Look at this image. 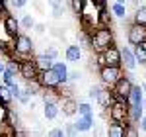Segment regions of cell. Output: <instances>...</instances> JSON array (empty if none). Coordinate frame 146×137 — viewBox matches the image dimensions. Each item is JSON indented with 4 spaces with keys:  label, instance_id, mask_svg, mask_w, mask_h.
<instances>
[{
    "label": "cell",
    "instance_id": "cell-33",
    "mask_svg": "<svg viewBox=\"0 0 146 137\" xmlns=\"http://www.w3.org/2000/svg\"><path fill=\"white\" fill-rule=\"evenodd\" d=\"M78 114H80V116L94 114V112H92V106H90L88 102H78Z\"/></svg>",
    "mask_w": 146,
    "mask_h": 137
},
{
    "label": "cell",
    "instance_id": "cell-25",
    "mask_svg": "<svg viewBox=\"0 0 146 137\" xmlns=\"http://www.w3.org/2000/svg\"><path fill=\"white\" fill-rule=\"evenodd\" d=\"M133 22L146 26V6H142V4H138V6H136L135 14H133Z\"/></svg>",
    "mask_w": 146,
    "mask_h": 137
},
{
    "label": "cell",
    "instance_id": "cell-47",
    "mask_svg": "<svg viewBox=\"0 0 146 137\" xmlns=\"http://www.w3.org/2000/svg\"><path fill=\"white\" fill-rule=\"evenodd\" d=\"M144 106H146V100H144Z\"/></svg>",
    "mask_w": 146,
    "mask_h": 137
},
{
    "label": "cell",
    "instance_id": "cell-4",
    "mask_svg": "<svg viewBox=\"0 0 146 137\" xmlns=\"http://www.w3.org/2000/svg\"><path fill=\"white\" fill-rule=\"evenodd\" d=\"M37 82L41 84L43 90H58L60 86V80H58V75L55 73V68H47V71H39L37 75Z\"/></svg>",
    "mask_w": 146,
    "mask_h": 137
},
{
    "label": "cell",
    "instance_id": "cell-6",
    "mask_svg": "<svg viewBox=\"0 0 146 137\" xmlns=\"http://www.w3.org/2000/svg\"><path fill=\"white\" fill-rule=\"evenodd\" d=\"M121 77V67H111V65H103L100 67V79L103 86H109L111 88L113 84L119 80Z\"/></svg>",
    "mask_w": 146,
    "mask_h": 137
},
{
    "label": "cell",
    "instance_id": "cell-1",
    "mask_svg": "<svg viewBox=\"0 0 146 137\" xmlns=\"http://www.w3.org/2000/svg\"><path fill=\"white\" fill-rule=\"evenodd\" d=\"M115 45V37H113V30L103 24V26H96L94 34L90 35V47L96 51V53H101L105 51L107 47Z\"/></svg>",
    "mask_w": 146,
    "mask_h": 137
},
{
    "label": "cell",
    "instance_id": "cell-23",
    "mask_svg": "<svg viewBox=\"0 0 146 137\" xmlns=\"http://www.w3.org/2000/svg\"><path fill=\"white\" fill-rule=\"evenodd\" d=\"M111 12H113L115 18L123 20V18H127V4H123V2H113L111 4Z\"/></svg>",
    "mask_w": 146,
    "mask_h": 137
},
{
    "label": "cell",
    "instance_id": "cell-39",
    "mask_svg": "<svg viewBox=\"0 0 146 137\" xmlns=\"http://www.w3.org/2000/svg\"><path fill=\"white\" fill-rule=\"evenodd\" d=\"M100 90H101V86H92L90 92H88V96H90L92 100H96V98H98V94H100Z\"/></svg>",
    "mask_w": 146,
    "mask_h": 137
},
{
    "label": "cell",
    "instance_id": "cell-42",
    "mask_svg": "<svg viewBox=\"0 0 146 137\" xmlns=\"http://www.w3.org/2000/svg\"><path fill=\"white\" fill-rule=\"evenodd\" d=\"M33 30L37 32V34H45L47 26H45V24H35V26H33Z\"/></svg>",
    "mask_w": 146,
    "mask_h": 137
},
{
    "label": "cell",
    "instance_id": "cell-21",
    "mask_svg": "<svg viewBox=\"0 0 146 137\" xmlns=\"http://www.w3.org/2000/svg\"><path fill=\"white\" fill-rule=\"evenodd\" d=\"M142 112H144V106H129V124H138L140 118H142Z\"/></svg>",
    "mask_w": 146,
    "mask_h": 137
},
{
    "label": "cell",
    "instance_id": "cell-46",
    "mask_svg": "<svg viewBox=\"0 0 146 137\" xmlns=\"http://www.w3.org/2000/svg\"><path fill=\"white\" fill-rule=\"evenodd\" d=\"M142 88H146V82H144V84H142Z\"/></svg>",
    "mask_w": 146,
    "mask_h": 137
},
{
    "label": "cell",
    "instance_id": "cell-15",
    "mask_svg": "<svg viewBox=\"0 0 146 137\" xmlns=\"http://www.w3.org/2000/svg\"><path fill=\"white\" fill-rule=\"evenodd\" d=\"M96 100H98V104L105 110V108H109V104L115 100V96H113V92H111L109 86H103V88L100 90V94H98V98H96Z\"/></svg>",
    "mask_w": 146,
    "mask_h": 137
},
{
    "label": "cell",
    "instance_id": "cell-36",
    "mask_svg": "<svg viewBox=\"0 0 146 137\" xmlns=\"http://www.w3.org/2000/svg\"><path fill=\"white\" fill-rule=\"evenodd\" d=\"M64 133H68V135H78V127L74 126V124H66V129H64Z\"/></svg>",
    "mask_w": 146,
    "mask_h": 137
},
{
    "label": "cell",
    "instance_id": "cell-38",
    "mask_svg": "<svg viewBox=\"0 0 146 137\" xmlns=\"http://www.w3.org/2000/svg\"><path fill=\"white\" fill-rule=\"evenodd\" d=\"M8 88H10L12 96H14V100H16V96H18V92L22 90V88H20V86H18V84H16V80H14V82H12V84H8Z\"/></svg>",
    "mask_w": 146,
    "mask_h": 137
},
{
    "label": "cell",
    "instance_id": "cell-45",
    "mask_svg": "<svg viewBox=\"0 0 146 137\" xmlns=\"http://www.w3.org/2000/svg\"><path fill=\"white\" fill-rule=\"evenodd\" d=\"M113 2H123V4H127V0H113Z\"/></svg>",
    "mask_w": 146,
    "mask_h": 137
},
{
    "label": "cell",
    "instance_id": "cell-17",
    "mask_svg": "<svg viewBox=\"0 0 146 137\" xmlns=\"http://www.w3.org/2000/svg\"><path fill=\"white\" fill-rule=\"evenodd\" d=\"M74 126L78 127V131H90L94 127V114H88V116L78 114V120L74 122Z\"/></svg>",
    "mask_w": 146,
    "mask_h": 137
},
{
    "label": "cell",
    "instance_id": "cell-41",
    "mask_svg": "<svg viewBox=\"0 0 146 137\" xmlns=\"http://www.w3.org/2000/svg\"><path fill=\"white\" fill-rule=\"evenodd\" d=\"M6 14H10V12H8V6H6V0H0V16L4 18Z\"/></svg>",
    "mask_w": 146,
    "mask_h": 137
},
{
    "label": "cell",
    "instance_id": "cell-32",
    "mask_svg": "<svg viewBox=\"0 0 146 137\" xmlns=\"http://www.w3.org/2000/svg\"><path fill=\"white\" fill-rule=\"evenodd\" d=\"M43 55H47L49 59H53V61H56V59H58V49H56L55 45H49L45 51H43Z\"/></svg>",
    "mask_w": 146,
    "mask_h": 137
},
{
    "label": "cell",
    "instance_id": "cell-37",
    "mask_svg": "<svg viewBox=\"0 0 146 137\" xmlns=\"http://www.w3.org/2000/svg\"><path fill=\"white\" fill-rule=\"evenodd\" d=\"M80 75L78 71H68V82H76V80H80Z\"/></svg>",
    "mask_w": 146,
    "mask_h": 137
},
{
    "label": "cell",
    "instance_id": "cell-7",
    "mask_svg": "<svg viewBox=\"0 0 146 137\" xmlns=\"http://www.w3.org/2000/svg\"><path fill=\"white\" fill-rule=\"evenodd\" d=\"M127 41H129L131 45H136V43L146 41V26L133 22L129 26V30H127Z\"/></svg>",
    "mask_w": 146,
    "mask_h": 137
},
{
    "label": "cell",
    "instance_id": "cell-3",
    "mask_svg": "<svg viewBox=\"0 0 146 137\" xmlns=\"http://www.w3.org/2000/svg\"><path fill=\"white\" fill-rule=\"evenodd\" d=\"M109 120L129 126V102L125 100H113L109 104Z\"/></svg>",
    "mask_w": 146,
    "mask_h": 137
},
{
    "label": "cell",
    "instance_id": "cell-31",
    "mask_svg": "<svg viewBox=\"0 0 146 137\" xmlns=\"http://www.w3.org/2000/svg\"><path fill=\"white\" fill-rule=\"evenodd\" d=\"M6 71H10L12 75H20V61H8L6 63Z\"/></svg>",
    "mask_w": 146,
    "mask_h": 137
},
{
    "label": "cell",
    "instance_id": "cell-8",
    "mask_svg": "<svg viewBox=\"0 0 146 137\" xmlns=\"http://www.w3.org/2000/svg\"><path fill=\"white\" fill-rule=\"evenodd\" d=\"M37 75H39V68L35 65V59H22L20 61V77L23 80H33L37 79Z\"/></svg>",
    "mask_w": 146,
    "mask_h": 137
},
{
    "label": "cell",
    "instance_id": "cell-2",
    "mask_svg": "<svg viewBox=\"0 0 146 137\" xmlns=\"http://www.w3.org/2000/svg\"><path fill=\"white\" fill-rule=\"evenodd\" d=\"M10 47L20 59H27V57L33 55V41H31V37L27 34H22V32L16 35V37H12Z\"/></svg>",
    "mask_w": 146,
    "mask_h": 137
},
{
    "label": "cell",
    "instance_id": "cell-35",
    "mask_svg": "<svg viewBox=\"0 0 146 137\" xmlns=\"http://www.w3.org/2000/svg\"><path fill=\"white\" fill-rule=\"evenodd\" d=\"M2 82H4V84H6V86H8V84H12V82H14V75H12L10 71H4V73H2Z\"/></svg>",
    "mask_w": 146,
    "mask_h": 137
},
{
    "label": "cell",
    "instance_id": "cell-40",
    "mask_svg": "<svg viewBox=\"0 0 146 137\" xmlns=\"http://www.w3.org/2000/svg\"><path fill=\"white\" fill-rule=\"evenodd\" d=\"M49 135H51V137H62V135H64V129H62V127L51 129V131H49Z\"/></svg>",
    "mask_w": 146,
    "mask_h": 137
},
{
    "label": "cell",
    "instance_id": "cell-30",
    "mask_svg": "<svg viewBox=\"0 0 146 137\" xmlns=\"http://www.w3.org/2000/svg\"><path fill=\"white\" fill-rule=\"evenodd\" d=\"M84 4H86V0H70V6H72V12L80 16L82 10H84Z\"/></svg>",
    "mask_w": 146,
    "mask_h": 137
},
{
    "label": "cell",
    "instance_id": "cell-5",
    "mask_svg": "<svg viewBox=\"0 0 146 137\" xmlns=\"http://www.w3.org/2000/svg\"><path fill=\"white\" fill-rule=\"evenodd\" d=\"M131 88H133V80L129 79V77H123V75H121L119 80L111 86V92H113V96H115V100H125V102H127Z\"/></svg>",
    "mask_w": 146,
    "mask_h": 137
},
{
    "label": "cell",
    "instance_id": "cell-11",
    "mask_svg": "<svg viewBox=\"0 0 146 137\" xmlns=\"http://www.w3.org/2000/svg\"><path fill=\"white\" fill-rule=\"evenodd\" d=\"M103 57V65H111V67H121V49L119 47H107L105 51H101Z\"/></svg>",
    "mask_w": 146,
    "mask_h": 137
},
{
    "label": "cell",
    "instance_id": "cell-29",
    "mask_svg": "<svg viewBox=\"0 0 146 137\" xmlns=\"http://www.w3.org/2000/svg\"><path fill=\"white\" fill-rule=\"evenodd\" d=\"M16 100H18V102L22 104V106H27V104H29V100H31V94H29V92H27L25 88H23V90H20V92H18Z\"/></svg>",
    "mask_w": 146,
    "mask_h": 137
},
{
    "label": "cell",
    "instance_id": "cell-14",
    "mask_svg": "<svg viewBox=\"0 0 146 137\" xmlns=\"http://www.w3.org/2000/svg\"><path fill=\"white\" fill-rule=\"evenodd\" d=\"M127 102H129V106H144V92H142V86L133 84V88H131V92H129Z\"/></svg>",
    "mask_w": 146,
    "mask_h": 137
},
{
    "label": "cell",
    "instance_id": "cell-19",
    "mask_svg": "<svg viewBox=\"0 0 146 137\" xmlns=\"http://www.w3.org/2000/svg\"><path fill=\"white\" fill-rule=\"evenodd\" d=\"M107 135L109 137H125L127 135V126L117 124V122H111V124L107 126Z\"/></svg>",
    "mask_w": 146,
    "mask_h": 137
},
{
    "label": "cell",
    "instance_id": "cell-18",
    "mask_svg": "<svg viewBox=\"0 0 146 137\" xmlns=\"http://www.w3.org/2000/svg\"><path fill=\"white\" fill-rule=\"evenodd\" d=\"M53 68L58 75V80L60 84H68V67L62 63V61H53Z\"/></svg>",
    "mask_w": 146,
    "mask_h": 137
},
{
    "label": "cell",
    "instance_id": "cell-10",
    "mask_svg": "<svg viewBox=\"0 0 146 137\" xmlns=\"http://www.w3.org/2000/svg\"><path fill=\"white\" fill-rule=\"evenodd\" d=\"M43 114H45L47 120H56L58 118V114H60L58 98H51V96L43 98Z\"/></svg>",
    "mask_w": 146,
    "mask_h": 137
},
{
    "label": "cell",
    "instance_id": "cell-27",
    "mask_svg": "<svg viewBox=\"0 0 146 137\" xmlns=\"http://www.w3.org/2000/svg\"><path fill=\"white\" fill-rule=\"evenodd\" d=\"M25 90L29 92L31 96H35V94H39V90H43V88L37 82V79H33V80H25Z\"/></svg>",
    "mask_w": 146,
    "mask_h": 137
},
{
    "label": "cell",
    "instance_id": "cell-28",
    "mask_svg": "<svg viewBox=\"0 0 146 137\" xmlns=\"http://www.w3.org/2000/svg\"><path fill=\"white\" fill-rule=\"evenodd\" d=\"M20 26H22V30H33L35 20L31 18V14H23L22 20H20Z\"/></svg>",
    "mask_w": 146,
    "mask_h": 137
},
{
    "label": "cell",
    "instance_id": "cell-12",
    "mask_svg": "<svg viewBox=\"0 0 146 137\" xmlns=\"http://www.w3.org/2000/svg\"><path fill=\"white\" fill-rule=\"evenodd\" d=\"M58 104H60L62 114L68 116V118L78 114V102H76L72 96H62V98H58Z\"/></svg>",
    "mask_w": 146,
    "mask_h": 137
},
{
    "label": "cell",
    "instance_id": "cell-9",
    "mask_svg": "<svg viewBox=\"0 0 146 137\" xmlns=\"http://www.w3.org/2000/svg\"><path fill=\"white\" fill-rule=\"evenodd\" d=\"M2 30H4V34L8 35V37H16V35L20 34V30H22V26H20V20L16 18V16H12V14H6L4 16V20H2Z\"/></svg>",
    "mask_w": 146,
    "mask_h": 137
},
{
    "label": "cell",
    "instance_id": "cell-26",
    "mask_svg": "<svg viewBox=\"0 0 146 137\" xmlns=\"http://www.w3.org/2000/svg\"><path fill=\"white\" fill-rule=\"evenodd\" d=\"M35 65L39 71H47L53 67V59H49L47 55H39V57H35Z\"/></svg>",
    "mask_w": 146,
    "mask_h": 137
},
{
    "label": "cell",
    "instance_id": "cell-22",
    "mask_svg": "<svg viewBox=\"0 0 146 137\" xmlns=\"http://www.w3.org/2000/svg\"><path fill=\"white\" fill-rule=\"evenodd\" d=\"M12 100H14V96H12L10 88H8L6 84H0V104H2L4 108H10Z\"/></svg>",
    "mask_w": 146,
    "mask_h": 137
},
{
    "label": "cell",
    "instance_id": "cell-44",
    "mask_svg": "<svg viewBox=\"0 0 146 137\" xmlns=\"http://www.w3.org/2000/svg\"><path fill=\"white\" fill-rule=\"evenodd\" d=\"M4 71H6V63H2V61H0V75H2Z\"/></svg>",
    "mask_w": 146,
    "mask_h": 137
},
{
    "label": "cell",
    "instance_id": "cell-16",
    "mask_svg": "<svg viewBox=\"0 0 146 137\" xmlns=\"http://www.w3.org/2000/svg\"><path fill=\"white\" fill-rule=\"evenodd\" d=\"M64 57H66L68 63H78L80 59H82V47L78 43H72V45L66 47V51H64Z\"/></svg>",
    "mask_w": 146,
    "mask_h": 137
},
{
    "label": "cell",
    "instance_id": "cell-24",
    "mask_svg": "<svg viewBox=\"0 0 146 137\" xmlns=\"http://www.w3.org/2000/svg\"><path fill=\"white\" fill-rule=\"evenodd\" d=\"M47 2L53 8V16L55 18H60L64 14V0H47Z\"/></svg>",
    "mask_w": 146,
    "mask_h": 137
},
{
    "label": "cell",
    "instance_id": "cell-43",
    "mask_svg": "<svg viewBox=\"0 0 146 137\" xmlns=\"http://www.w3.org/2000/svg\"><path fill=\"white\" fill-rule=\"evenodd\" d=\"M138 126H140V129H142V131H146V116H142V118H140Z\"/></svg>",
    "mask_w": 146,
    "mask_h": 137
},
{
    "label": "cell",
    "instance_id": "cell-34",
    "mask_svg": "<svg viewBox=\"0 0 146 137\" xmlns=\"http://www.w3.org/2000/svg\"><path fill=\"white\" fill-rule=\"evenodd\" d=\"M8 2H10V6L14 8V10H22V8L27 6V2H29V0H8Z\"/></svg>",
    "mask_w": 146,
    "mask_h": 137
},
{
    "label": "cell",
    "instance_id": "cell-20",
    "mask_svg": "<svg viewBox=\"0 0 146 137\" xmlns=\"http://www.w3.org/2000/svg\"><path fill=\"white\" fill-rule=\"evenodd\" d=\"M133 53H135V59L138 65H146V41L133 45Z\"/></svg>",
    "mask_w": 146,
    "mask_h": 137
},
{
    "label": "cell",
    "instance_id": "cell-13",
    "mask_svg": "<svg viewBox=\"0 0 146 137\" xmlns=\"http://www.w3.org/2000/svg\"><path fill=\"white\" fill-rule=\"evenodd\" d=\"M136 65H138V63H136V59H135L133 49L123 47V49H121V67H125L127 71H135Z\"/></svg>",
    "mask_w": 146,
    "mask_h": 137
}]
</instances>
